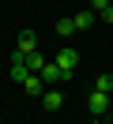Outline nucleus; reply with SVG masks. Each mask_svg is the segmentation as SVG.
<instances>
[{
  "label": "nucleus",
  "mask_w": 113,
  "mask_h": 124,
  "mask_svg": "<svg viewBox=\"0 0 113 124\" xmlns=\"http://www.w3.org/2000/svg\"><path fill=\"white\" fill-rule=\"evenodd\" d=\"M87 109H90L94 116L109 113V94H105V90H90V94H87Z\"/></svg>",
  "instance_id": "nucleus-1"
},
{
  "label": "nucleus",
  "mask_w": 113,
  "mask_h": 124,
  "mask_svg": "<svg viewBox=\"0 0 113 124\" xmlns=\"http://www.w3.org/2000/svg\"><path fill=\"white\" fill-rule=\"evenodd\" d=\"M53 60L60 64V71H64V75H72V71H75V64H79V53H75V49H60Z\"/></svg>",
  "instance_id": "nucleus-2"
},
{
  "label": "nucleus",
  "mask_w": 113,
  "mask_h": 124,
  "mask_svg": "<svg viewBox=\"0 0 113 124\" xmlns=\"http://www.w3.org/2000/svg\"><path fill=\"white\" fill-rule=\"evenodd\" d=\"M15 53H23V56L38 53V38H34V30H23L19 38H15Z\"/></svg>",
  "instance_id": "nucleus-3"
},
{
  "label": "nucleus",
  "mask_w": 113,
  "mask_h": 124,
  "mask_svg": "<svg viewBox=\"0 0 113 124\" xmlns=\"http://www.w3.org/2000/svg\"><path fill=\"white\" fill-rule=\"evenodd\" d=\"M38 75H42L45 83H64V79H68L64 71H60V64H57V60H45V68L38 71Z\"/></svg>",
  "instance_id": "nucleus-4"
},
{
  "label": "nucleus",
  "mask_w": 113,
  "mask_h": 124,
  "mask_svg": "<svg viewBox=\"0 0 113 124\" xmlns=\"http://www.w3.org/2000/svg\"><path fill=\"white\" fill-rule=\"evenodd\" d=\"M42 86H45V79L38 75V71H30L26 83H23V90H26V94H42Z\"/></svg>",
  "instance_id": "nucleus-5"
},
{
  "label": "nucleus",
  "mask_w": 113,
  "mask_h": 124,
  "mask_svg": "<svg viewBox=\"0 0 113 124\" xmlns=\"http://www.w3.org/2000/svg\"><path fill=\"white\" fill-rule=\"evenodd\" d=\"M75 30H79V26H75V19H57V34H60V38H72Z\"/></svg>",
  "instance_id": "nucleus-6"
},
{
  "label": "nucleus",
  "mask_w": 113,
  "mask_h": 124,
  "mask_svg": "<svg viewBox=\"0 0 113 124\" xmlns=\"http://www.w3.org/2000/svg\"><path fill=\"white\" fill-rule=\"evenodd\" d=\"M64 105V94L60 90H45V109H60Z\"/></svg>",
  "instance_id": "nucleus-7"
},
{
  "label": "nucleus",
  "mask_w": 113,
  "mask_h": 124,
  "mask_svg": "<svg viewBox=\"0 0 113 124\" xmlns=\"http://www.w3.org/2000/svg\"><path fill=\"white\" fill-rule=\"evenodd\" d=\"M94 90H105V94L113 90V71H102V75L94 79Z\"/></svg>",
  "instance_id": "nucleus-8"
},
{
  "label": "nucleus",
  "mask_w": 113,
  "mask_h": 124,
  "mask_svg": "<svg viewBox=\"0 0 113 124\" xmlns=\"http://www.w3.org/2000/svg\"><path fill=\"white\" fill-rule=\"evenodd\" d=\"M90 23H94V11H90V8H87V11H79V15H75V26H79V30H87Z\"/></svg>",
  "instance_id": "nucleus-9"
},
{
  "label": "nucleus",
  "mask_w": 113,
  "mask_h": 124,
  "mask_svg": "<svg viewBox=\"0 0 113 124\" xmlns=\"http://www.w3.org/2000/svg\"><path fill=\"white\" fill-rule=\"evenodd\" d=\"M26 68H30V71H42V68H45V56H42V53H30V56H26Z\"/></svg>",
  "instance_id": "nucleus-10"
},
{
  "label": "nucleus",
  "mask_w": 113,
  "mask_h": 124,
  "mask_svg": "<svg viewBox=\"0 0 113 124\" xmlns=\"http://www.w3.org/2000/svg\"><path fill=\"white\" fill-rule=\"evenodd\" d=\"M105 8H109V0H90V11H94V15H102Z\"/></svg>",
  "instance_id": "nucleus-11"
},
{
  "label": "nucleus",
  "mask_w": 113,
  "mask_h": 124,
  "mask_svg": "<svg viewBox=\"0 0 113 124\" xmlns=\"http://www.w3.org/2000/svg\"><path fill=\"white\" fill-rule=\"evenodd\" d=\"M102 19H105V26H113V4H109L105 11H102Z\"/></svg>",
  "instance_id": "nucleus-12"
}]
</instances>
